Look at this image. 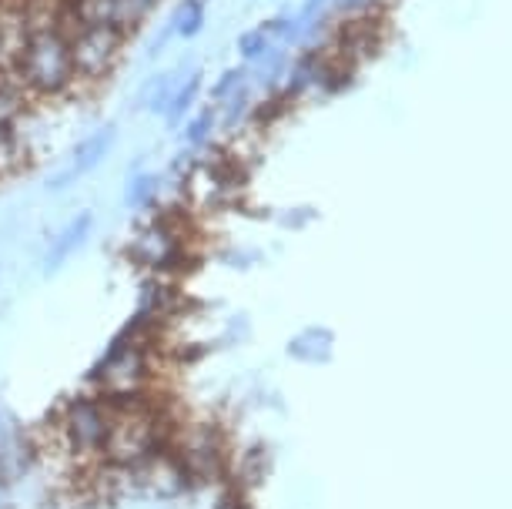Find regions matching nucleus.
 I'll return each mask as SVG.
<instances>
[{
    "mask_svg": "<svg viewBox=\"0 0 512 509\" xmlns=\"http://www.w3.org/2000/svg\"><path fill=\"white\" fill-rule=\"evenodd\" d=\"M27 37L17 51L14 61V78L21 81V88L34 98H64L74 88V64H71V44H67V31L61 24L57 7L44 4V0H27Z\"/></svg>",
    "mask_w": 512,
    "mask_h": 509,
    "instance_id": "f257e3e1",
    "label": "nucleus"
},
{
    "mask_svg": "<svg viewBox=\"0 0 512 509\" xmlns=\"http://www.w3.org/2000/svg\"><path fill=\"white\" fill-rule=\"evenodd\" d=\"M114 422L104 443L101 463L118 466V469H141L151 466L158 453L164 449L168 429L158 409L148 406V399H131V402H111Z\"/></svg>",
    "mask_w": 512,
    "mask_h": 509,
    "instance_id": "f03ea898",
    "label": "nucleus"
},
{
    "mask_svg": "<svg viewBox=\"0 0 512 509\" xmlns=\"http://www.w3.org/2000/svg\"><path fill=\"white\" fill-rule=\"evenodd\" d=\"M154 372V355H151V342L148 335H138V329H124L114 345L108 349V355L98 362L91 382L98 389V396H104L108 402H131V399H144L148 392Z\"/></svg>",
    "mask_w": 512,
    "mask_h": 509,
    "instance_id": "7ed1b4c3",
    "label": "nucleus"
},
{
    "mask_svg": "<svg viewBox=\"0 0 512 509\" xmlns=\"http://www.w3.org/2000/svg\"><path fill=\"white\" fill-rule=\"evenodd\" d=\"M114 422V406L98 392H84L74 396L57 416V446L64 449V456L71 459H101L104 443H108V432Z\"/></svg>",
    "mask_w": 512,
    "mask_h": 509,
    "instance_id": "20e7f679",
    "label": "nucleus"
},
{
    "mask_svg": "<svg viewBox=\"0 0 512 509\" xmlns=\"http://www.w3.org/2000/svg\"><path fill=\"white\" fill-rule=\"evenodd\" d=\"M67 31V44H71V64L77 84H98L114 71L118 57L128 44V37L118 34L114 27L101 24H77L61 21Z\"/></svg>",
    "mask_w": 512,
    "mask_h": 509,
    "instance_id": "39448f33",
    "label": "nucleus"
},
{
    "mask_svg": "<svg viewBox=\"0 0 512 509\" xmlns=\"http://www.w3.org/2000/svg\"><path fill=\"white\" fill-rule=\"evenodd\" d=\"M131 255L138 258L141 265H148L151 272H175V268L188 258V245L181 228L171 222H151L148 228H141L134 235Z\"/></svg>",
    "mask_w": 512,
    "mask_h": 509,
    "instance_id": "423d86ee",
    "label": "nucleus"
},
{
    "mask_svg": "<svg viewBox=\"0 0 512 509\" xmlns=\"http://www.w3.org/2000/svg\"><path fill=\"white\" fill-rule=\"evenodd\" d=\"M114 144H118V124H101V128H94L88 138H81L74 144L71 165H67V171H61L57 178L47 181V188H67V185H74L77 178L98 171L104 161H108Z\"/></svg>",
    "mask_w": 512,
    "mask_h": 509,
    "instance_id": "0eeeda50",
    "label": "nucleus"
},
{
    "mask_svg": "<svg viewBox=\"0 0 512 509\" xmlns=\"http://www.w3.org/2000/svg\"><path fill=\"white\" fill-rule=\"evenodd\" d=\"M328 64H332V57H328L322 47H305L295 61H288L282 91L278 94H282L285 101H298V98H305V94H318L322 91L325 74H328Z\"/></svg>",
    "mask_w": 512,
    "mask_h": 509,
    "instance_id": "6e6552de",
    "label": "nucleus"
},
{
    "mask_svg": "<svg viewBox=\"0 0 512 509\" xmlns=\"http://www.w3.org/2000/svg\"><path fill=\"white\" fill-rule=\"evenodd\" d=\"M91 232H94V211H77L71 222H67L61 232H57L51 248H47V255H44V275H54L57 268H61L67 258L77 252V248L88 242Z\"/></svg>",
    "mask_w": 512,
    "mask_h": 509,
    "instance_id": "1a4fd4ad",
    "label": "nucleus"
},
{
    "mask_svg": "<svg viewBox=\"0 0 512 509\" xmlns=\"http://www.w3.org/2000/svg\"><path fill=\"white\" fill-rule=\"evenodd\" d=\"M201 84H205V74H201V67H191V71L185 74V81H181L178 88H175V94H171L168 108H164V114H161L164 124H168V131H178L181 124H185L188 114L195 111Z\"/></svg>",
    "mask_w": 512,
    "mask_h": 509,
    "instance_id": "9d476101",
    "label": "nucleus"
},
{
    "mask_svg": "<svg viewBox=\"0 0 512 509\" xmlns=\"http://www.w3.org/2000/svg\"><path fill=\"white\" fill-rule=\"evenodd\" d=\"M191 71L188 64H178L175 71H161L154 74V78H148L141 84V98H138V108H144L148 114H164V108H168L171 94H175V88L181 81H185V74Z\"/></svg>",
    "mask_w": 512,
    "mask_h": 509,
    "instance_id": "9b49d317",
    "label": "nucleus"
},
{
    "mask_svg": "<svg viewBox=\"0 0 512 509\" xmlns=\"http://www.w3.org/2000/svg\"><path fill=\"white\" fill-rule=\"evenodd\" d=\"M205 24H208V4H201V0H181L164 27H168L175 41H195L205 31Z\"/></svg>",
    "mask_w": 512,
    "mask_h": 509,
    "instance_id": "f8f14e48",
    "label": "nucleus"
},
{
    "mask_svg": "<svg viewBox=\"0 0 512 509\" xmlns=\"http://www.w3.org/2000/svg\"><path fill=\"white\" fill-rule=\"evenodd\" d=\"M181 138H185V144L191 151H205L211 138H215L218 131V114H215V104H205V108L191 111L185 124H181Z\"/></svg>",
    "mask_w": 512,
    "mask_h": 509,
    "instance_id": "ddd939ff",
    "label": "nucleus"
},
{
    "mask_svg": "<svg viewBox=\"0 0 512 509\" xmlns=\"http://www.w3.org/2000/svg\"><path fill=\"white\" fill-rule=\"evenodd\" d=\"M31 148L21 128H0V178H11L27 168Z\"/></svg>",
    "mask_w": 512,
    "mask_h": 509,
    "instance_id": "4468645a",
    "label": "nucleus"
},
{
    "mask_svg": "<svg viewBox=\"0 0 512 509\" xmlns=\"http://www.w3.org/2000/svg\"><path fill=\"white\" fill-rule=\"evenodd\" d=\"M251 104H255V91H251V84H248L245 91H238L235 98H228L225 104H218V108H215L218 131L221 134H238L248 124V118H251Z\"/></svg>",
    "mask_w": 512,
    "mask_h": 509,
    "instance_id": "2eb2a0df",
    "label": "nucleus"
},
{
    "mask_svg": "<svg viewBox=\"0 0 512 509\" xmlns=\"http://www.w3.org/2000/svg\"><path fill=\"white\" fill-rule=\"evenodd\" d=\"M158 191H161V178L154 171H134L124 185V205L128 208H151L158 201Z\"/></svg>",
    "mask_w": 512,
    "mask_h": 509,
    "instance_id": "dca6fc26",
    "label": "nucleus"
},
{
    "mask_svg": "<svg viewBox=\"0 0 512 509\" xmlns=\"http://www.w3.org/2000/svg\"><path fill=\"white\" fill-rule=\"evenodd\" d=\"M251 84V71H248V64H241V67H225V74L211 84V91H208V104H225L228 98H235L238 91H245Z\"/></svg>",
    "mask_w": 512,
    "mask_h": 509,
    "instance_id": "f3484780",
    "label": "nucleus"
},
{
    "mask_svg": "<svg viewBox=\"0 0 512 509\" xmlns=\"http://www.w3.org/2000/svg\"><path fill=\"white\" fill-rule=\"evenodd\" d=\"M272 47H275V44L268 41L262 27H251V31H241V37H238V54H241V61H245V64H258L268 51H272Z\"/></svg>",
    "mask_w": 512,
    "mask_h": 509,
    "instance_id": "a211bd4d",
    "label": "nucleus"
},
{
    "mask_svg": "<svg viewBox=\"0 0 512 509\" xmlns=\"http://www.w3.org/2000/svg\"><path fill=\"white\" fill-rule=\"evenodd\" d=\"M332 345L328 332H298V339L292 342V355H305V359H322Z\"/></svg>",
    "mask_w": 512,
    "mask_h": 509,
    "instance_id": "6ab92c4d",
    "label": "nucleus"
},
{
    "mask_svg": "<svg viewBox=\"0 0 512 509\" xmlns=\"http://www.w3.org/2000/svg\"><path fill=\"white\" fill-rule=\"evenodd\" d=\"M161 0H118L121 7V17H124V27H128V34L138 31V24L148 17L154 7H158Z\"/></svg>",
    "mask_w": 512,
    "mask_h": 509,
    "instance_id": "aec40b11",
    "label": "nucleus"
},
{
    "mask_svg": "<svg viewBox=\"0 0 512 509\" xmlns=\"http://www.w3.org/2000/svg\"><path fill=\"white\" fill-rule=\"evenodd\" d=\"M372 0H332V7H328V14L332 17H362L369 14Z\"/></svg>",
    "mask_w": 512,
    "mask_h": 509,
    "instance_id": "412c9836",
    "label": "nucleus"
},
{
    "mask_svg": "<svg viewBox=\"0 0 512 509\" xmlns=\"http://www.w3.org/2000/svg\"><path fill=\"white\" fill-rule=\"evenodd\" d=\"M201 4H208V0H201Z\"/></svg>",
    "mask_w": 512,
    "mask_h": 509,
    "instance_id": "4be33fe9",
    "label": "nucleus"
}]
</instances>
